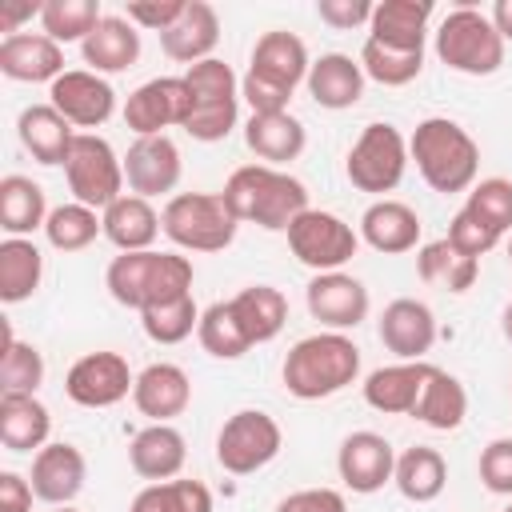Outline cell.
<instances>
[{"label":"cell","mask_w":512,"mask_h":512,"mask_svg":"<svg viewBox=\"0 0 512 512\" xmlns=\"http://www.w3.org/2000/svg\"><path fill=\"white\" fill-rule=\"evenodd\" d=\"M220 196L240 224H260L268 232H288V224L308 212V188L272 164L236 168Z\"/></svg>","instance_id":"6da1fadb"},{"label":"cell","mask_w":512,"mask_h":512,"mask_svg":"<svg viewBox=\"0 0 512 512\" xmlns=\"http://www.w3.org/2000/svg\"><path fill=\"white\" fill-rule=\"evenodd\" d=\"M408 156L416 160V172L432 192H468L480 172V144L468 128H460L448 116H428L416 124L408 140Z\"/></svg>","instance_id":"7a4b0ae2"},{"label":"cell","mask_w":512,"mask_h":512,"mask_svg":"<svg viewBox=\"0 0 512 512\" xmlns=\"http://www.w3.org/2000/svg\"><path fill=\"white\" fill-rule=\"evenodd\" d=\"M284 388L296 400H324L356 384L360 376V348L344 332H312L296 340L284 356Z\"/></svg>","instance_id":"3957f363"},{"label":"cell","mask_w":512,"mask_h":512,"mask_svg":"<svg viewBox=\"0 0 512 512\" xmlns=\"http://www.w3.org/2000/svg\"><path fill=\"white\" fill-rule=\"evenodd\" d=\"M164 236L184 252H224L236 240L240 220L220 192H176L160 212Z\"/></svg>","instance_id":"277c9868"},{"label":"cell","mask_w":512,"mask_h":512,"mask_svg":"<svg viewBox=\"0 0 512 512\" xmlns=\"http://www.w3.org/2000/svg\"><path fill=\"white\" fill-rule=\"evenodd\" d=\"M436 56L452 72L492 76L504 64V36L488 20V12L472 4H456L436 28Z\"/></svg>","instance_id":"5b68a950"},{"label":"cell","mask_w":512,"mask_h":512,"mask_svg":"<svg viewBox=\"0 0 512 512\" xmlns=\"http://www.w3.org/2000/svg\"><path fill=\"white\" fill-rule=\"evenodd\" d=\"M64 176H68V192L72 200L104 212L112 200L124 196V156H116V148L96 136V132H76L72 152L64 160Z\"/></svg>","instance_id":"8992f818"},{"label":"cell","mask_w":512,"mask_h":512,"mask_svg":"<svg viewBox=\"0 0 512 512\" xmlns=\"http://www.w3.org/2000/svg\"><path fill=\"white\" fill-rule=\"evenodd\" d=\"M408 160H412V156H408V140L400 136V128L376 120V124H368V128L356 136V144L348 148L344 172H348L352 188L372 192V196L384 200V192L400 188Z\"/></svg>","instance_id":"52a82bcc"},{"label":"cell","mask_w":512,"mask_h":512,"mask_svg":"<svg viewBox=\"0 0 512 512\" xmlns=\"http://www.w3.org/2000/svg\"><path fill=\"white\" fill-rule=\"evenodd\" d=\"M280 448H284V432L260 408L232 412L220 424V436H216V460L232 476H252L260 468H268L280 456Z\"/></svg>","instance_id":"ba28073f"},{"label":"cell","mask_w":512,"mask_h":512,"mask_svg":"<svg viewBox=\"0 0 512 512\" xmlns=\"http://www.w3.org/2000/svg\"><path fill=\"white\" fill-rule=\"evenodd\" d=\"M288 248L312 272H344V264L360 248V232L336 212L308 208L288 224Z\"/></svg>","instance_id":"9c48e42d"},{"label":"cell","mask_w":512,"mask_h":512,"mask_svg":"<svg viewBox=\"0 0 512 512\" xmlns=\"http://www.w3.org/2000/svg\"><path fill=\"white\" fill-rule=\"evenodd\" d=\"M192 116V92L184 76H156L124 100V124L136 136H164V128H184Z\"/></svg>","instance_id":"30bf717a"},{"label":"cell","mask_w":512,"mask_h":512,"mask_svg":"<svg viewBox=\"0 0 512 512\" xmlns=\"http://www.w3.org/2000/svg\"><path fill=\"white\" fill-rule=\"evenodd\" d=\"M136 376L120 352H88L64 376V396L80 408H112L132 396Z\"/></svg>","instance_id":"8fae6325"},{"label":"cell","mask_w":512,"mask_h":512,"mask_svg":"<svg viewBox=\"0 0 512 512\" xmlns=\"http://www.w3.org/2000/svg\"><path fill=\"white\" fill-rule=\"evenodd\" d=\"M48 104L72 124V128H100L116 112L112 84L92 68H68L48 88Z\"/></svg>","instance_id":"7c38bea8"},{"label":"cell","mask_w":512,"mask_h":512,"mask_svg":"<svg viewBox=\"0 0 512 512\" xmlns=\"http://www.w3.org/2000/svg\"><path fill=\"white\" fill-rule=\"evenodd\" d=\"M312 320H320L328 332H348L368 320V288L352 272H316L304 288Z\"/></svg>","instance_id":"4fadbf2b"},{"label":"cell","mask_w":512,"mask_h":512,"mask_svg":"<svg viewBox=\"0 0 512 512\" xmlns=\"http://www.w3.org/2000/svg\"><path fill=\"white\" fill-rule=\"evenodd\" d=\"M180 148L176 140L164 132V136H136L132 148L124 152V180H128V192L132 196H168L176 184H180Z\"/></svg>","instance_id":"5bb4252c"},{"label":"cell","mask_w":512,"mask_h":512,"mask_svg":"<svg viewBox=\"0 0 512 512\" xmlns=\"http://www.w3.org/2000/svg\"><path fill=\"white\" fill-rule=\"evenodd\" d=\"M336 472L344 480V488L360 492V496H372L380 492L392 472H396V448L380 436V432H348L340 440V452H336Z\"/></svg>","instance_id":"9a60e30c"},{"label":"cell","mask_w":512,"mask_h":512,"mask_svg":"<svg viewBox=\"0 0 512 512\" xmlns=\"http://www.w3.org/2000/svg\"><path fill=\"white\" fill-rule=\"evenodd\" d=\"M84 476H88V464H84V452L76 448V444H64V440H48L36 456H32V476H28V484H32V492H36V500H44V504H72L76 496H80V488H84Z\"/></svg>","instance_id":"2e32d148"},{"label":"cell","mask_w":512,"mask_h":512,"mask_svg":"<svg viewBox=\"0 0 512 512\" xmlns=\"http://www.w3.org/2000/svg\"><path fill=\"white\" fill-rule=\"evenodd\" d=\"M380 344L400 360H424L436 344V316L424 300L400 296L380 312Z\"/></svg>","instance_id":"e0dca14e"},{"label":"cell","mask_w":512,"mask_h":512,"mask_svg":"<svg viewBox=\"0 0 512 512\" xmlns=\"http://www.w3.org/2000/svg\"><path fill=\"white\" fill-rule=\"evenodd\" d=\"M0 72L8 80H20V84H44V80L52 84L68 72L64 68V48L44 32L4 36L0 40Z\"/></svg>","instance_id":"ac0fdd59"},{"label":"cell","mask_w":512,"mask_h":512,"mask_svg":"<svg viewBox=\"0 0 512 512\" xmlns=\"http://www.w3.org/2000/svg\"><path fill=\"white\" fill-rule=\"evenodd\" d=\"M132 404L140 408V416H148L152 424H172L188 404H192V380L180 364H148L140 376H136V388H132Z\"/></svg>","instance_id":"d6986e66"},{"label":"cell","mask_w":512,"mask_h":512,"mask_svg":"<svg viewBox=\"0 0 512 512\" xmlns=\"http://www.w3.org/2000/svg\"><path fill=\"white\" fill-rule=\"evenodd\" d=\"M360 240L384 256L412 252L420 244V216L404 200H392V196L372 200L360 216Z\"/></svg>","instance_id":"ffe728a7"},{"label":"cell","mask_w":512,"mask_h":512,"mask_svg":"<svg viewBox=\"0 0 512 512\" xmlns=\"http://www.w3.org/2000/svg\"><path fill=\"white\" fill-rule=\"evenodd\" d=\"M428 372H432L428 360H400V364L376 368L364 380V404L384 412V416H412Z\"/></svg>","instance_id":"44dd1931"},{"label":"cell","mask_w":512,"mask_h":512,"mask_svg":"<svg viewBox=\"0 0 512 512\" xmlns=\"http://www.w3.org/2000/svg\"><path fill=\"white\" fill-rule=\"evenodd\" d=\"M184 460H188V444H184L180 428H172V424H148L128 444L132 472L144 476V480H152V484L176 480L180 468H184Z\"/></svg>","instance_id":"7402d4cb"},{"label":"cell","mask_w":512,"mask_h":512,"mask_svg":"<svg viewBox=\"0 0 512 512\" xmlns=\"http://www.w3.org/2000/svg\"><path fill=\"white\" fill-rule=\"evenodd\" d=\"M428 20H432V0H380L368 20V40L404 52H424Z\"/></svg>","instance_id":"603a6c76"},{"label":"cell","mask_w":512,"mask_h":512,"mask_svg":"<svg viewBox=\"0 0 512 512\" xmlns=\"http://www.w3.org/2000/svg\"><path fill=\"white\" fill-rule=\"evenodd\" d=\"M220 44V16L212 4L204 0H188L184 16L160 32V48L168 60H180V64H200V60H212V48Z\"/></svg>","instance_id":"cb8c5ba5"},{"label":"cell","mask_w":512,"mask_h":512,"mask_svg":"<svg viewBox=\"0 0 512 512\" xmlns=\"http://www.w3.org/2000/svg\"><path fill=\"white\" fill-rule=\"evenodd\" d=\"M364 80H368V76H364L360 60H352V56H344V52H324L320 60H312L304 84H308V96H312L320 108L344 112V108L360 104Z\"/></svg>","instance_id":"d4e9b609"},{"label":"cell","mask_w":512,"mask_h":512,"mask_svg":"<svg viewBox=\"0 0 512 512\" xmlns=\"http://www.w3.org/2000/svg\"><path fill=\"white\" fill-rule=\"evenodd\" d=\"M308 68H312V60H308L304 40H300L296 32H284V28L264 32V36L256 40L252 64H248V72L264 76V80H276V84H284L288 92H296V84L308 80Z\"/></svg>","instance_id":"484cf974"},{"label":"cell","mask_w":512,"mask_h":512,"mask_svg":"<svg viewBox=\"0 0 512 512\" xmlns=\"http://www.w3.org/2000/svg\"><path fill=\"white\" fill-rule=\"evenodd\" d=\"M100 220H104V236H108L120 252H148V248L156 244V236L164 232L160 212L152 208V200L132 196V192H124L120 200H112V204L100 212Z\"/></svg>","instance_id":"4316f807"},{"label":"cell","mask_w":512,"mask_h":512,"mask_svg":"<svg viewBox=\"0 0 512 512\" xmlns=\"http://www.w3.org/2000/svg\"><path fill=\"white\" fill-rule=\"evenodd\" d=\"M16 136L24 144V152H32V160L40 164H64L76 140V128L52 108V104H28L16 120Z\"/></svg>","instance_id":"83f0119b"},{"label":"cell","mask_w":512,"mask_h":512,"mask_svg":"<svg viewBox=\"0 0 512 512\" xmlns=\"http://www.w3.org/2000/svg\"><path fill=\"white\" fill-rule=\"evenodd\" d=\"M80 56L92 72H124L140 60V28L128 16H104L92 36L80 44Z\"/></svg>","instance_id":"f1b7e54d"},{"label":"cell","mask_w":512,"mask_h":512,"mask_svg":"<svg viewBox=\"0 0 512 512\" xmlns=\"http://www.w3.org/2000/svg\"><path fill=\"white\" fill-rule=\"evenodd\" d=\"M52 432V412L36 396L0 392V444L8 452H40Z\"/></svg>","instance_id":"f546056e"},{"label":"cell","mask_w":512,"mask_h":512,"mask_svg":"<svg viewBox=\"0 0 512 512\" xmlns=\"http://www.w3.org/2000/svg\"><path fill=\"white\" fill-rule=\"evenodd\" d=\"M244 144L272 168L296 160L308 144V132L304 124L292 116V112H272V116H248L244 124Z\"/></svg>","instance_id":"4dcf8cb0"},{"label":"cell","mask_w":512,"mask_h":512,"mask_svg":"<svg viewBox=\"0 0 512 512\" xmlns=\"http://www.w3.org/2000/svg\"><path fill=\"white\" fill-rule=\"evenodd\" d=\"M464 416H468V392H464V384L452 372H444V368L432 364V372H428V380L420 388V400L412 408V420H420V424H428L436 432H456L464 424Z\"/></svg>","instance_id":"1f68e13d"},{"label":"cell","mask_w":512,"mask_h":512,"mask_svg":"<svg viewBox=\"0 0 512 512\" xmlns=\"http://www.w3.org/2000/svg\"><path fill=\"white\" fill-rule=\"evenodd\" d=\"M232 312L252 344H268L288 324V296L272 284H248L232 296Z\"/></svg>","instance_id":"d6a6232c"},{"label":"cell","mask_w":512,"mask_h":512,"mask_svg":"<svg viewBox=\"0 0 512 512\" xmlns=\"http://www.w3.org/2000/svg\"><path fill=\"white\" fill-rule=\"evenodd\" d=\"M392 484L400 488L404 500L412 504H432L444 484H448V464L436 448L428 444H416V448H404L396 456V472H392Z\"/></svg>","instance_id":"836d02e7"},{"label":"cell","mask_w":512,"mask_h":512,"mask_svg":"<svg viewBox=\"0 0 512 512\" xmlns=\"http://www.w3.org/2000/svg\"><path fill=\"white\" fill-rule=\"evenodd\" d=\"M48 200L44 188L32 176H4L0 180V228L8 236H32L48 220Z\"/></svg>","instance_id":"e575fe53"},{"label":"cell","mask_w":512,"mask_h":512,"mask_svg":"<svg viewBox=\"0 0 512 512\" xmlns=\"http://www.w3.org/2000/svg\"><path fill=\"white\" fill-rule=\"evenodd\" d=\"M44 280V252L28 236L0 240V300L20 304L28 300Z\"/></svg>","instance_id":"d590c367"},{"label":"cell","mask_w":512,"mask_h":512,"mask_svg":"<svg viewBox=\"0 0 512 512\" xmlns=\"http://www.w3.org/2000/svg\"><path fill=\"white\" fill-rule=\"evenodd\" d=\"M416 272L424 284H440L448 292H468L480 276V260L456 252L448 240H428L416 252Z\"/></svg>","instance_id":"8d00e7d4"},{"label":"cell","mask_w":512,"mask_h":512,"mask_svg":"<svg viewBox=\"0 0 512 512\" xmlns=\"http://www.w3.org/2000/svg\"><path fill=\"white\" fill-rule=\"evenodd\" d=\"M44 236L56 252H80L88 248L96 236H104V220L96 208L80 204V200H68V204H56L44 220Z\"/></svg>","instance_id":"74e56055"},{"label":"cell","mask_w":512,"mask_h":512,"mask_svg":"<svg viewBox=\"0 0 512 512\" xmlns=\"http://www.w3.org/2000/svg\"><path fill=\"white\" fill-rule=\"evenodd\" d=\"M196 340H200V348H204L208 356H216V360H240V356L252 348L248 332L240 328V320H236V312H232V300H216V304H208V308L200 312Z\"/></svg>","instance_id":"f35d334b"},{"label":"cell","mask_w":512,"mask_h":512,"mask_svg":"<svg viewBox=\"0 0 512 512\" xmlns=\"http://www.w3.org/2000/svg\"><path fill=\"white\" fill-rule=\"evenodd\" d=\"M128 512H212V492L200 480H160L132 496Z\"/></svg>","instance_id":"ab89813d"},{"label":"cell","mask_w":512,"mask_h":512,"mask_svg":"<svg viewBox=\"0 0 512 512\" xmlns=\"http://www.w3.org/2000/svg\"><path fill=\"white\" fill-rule=\"evenodd\" d=\"M140 328L152 344H180L188 340L196 328H200V308L188 296H176V300H164V304H152L140 312Z\"/></svg>","instance_id":"60d3db41"},{"label":"cell","mask_w":512,"mask_h":512,"mask_svg":"<svg viewBox=\"0 0 512 512\" xmlns=\"http://www.w3.org/2000/svg\"><path fill=\"white\" fill-rule=\"evenodd\" d=\"M100 20H104V12L96 0H48L40 12L44 36H52L56 44H72V40L84 44Z\"/></svg>","instance_id":"b9f144b4"},{"label":"cell","mask_w":512,"mask_h":512,"mask_svg":"<svg viewBox=\"0 0 512 512\" xmlns=\"http://www.w3.org/2000/svg\"><path fill=\"white\" fill-rule=\"evenodd\" d=\"M360 68L368 80L384 84V88H404L420 76L424 68V52H404V48H388L376 40H364L360 48Z\"/></svg>","instance_id":"7bdbcfd3"},{"label":"cell","mask_w":512,"mask_h":512,"mask_svg":"<svg viewBox=\"0 0 512 512\" xmlns=\"http://www.w3.org/2000/svg\"><path fill=\"white\" fill-rule=\"evenodd\" d=\"M44 384V356L36 344L16 340L12 332H4V352H0V392H20V396H36V388Z\"/></svg>","instance_id":"ee69618b"},{"label":"cell","mask_w":512,"mask_h":512,"mask_svg":"<svg viewBox=\"0 0 512 512\" xmlns=\"http://www.w3.org/2000/svg\"><path fill=\"white\" fill-rule=\"evenodd\" d=\"M148 268H152V248L148 252H120L112 256L108 272H104V284H108V296L124 308H144V292H148Z\"/></svg>","instance_id":"f6af8a7d"},{"label":"cell","mask_w":512,"mask_h":512,"mask_svg":"<svg viewBox=\"0 0 512 512\" xmlns=\"http://www.w3.org/2000/svg\"><path fill=\"white\" fill-rule=\"evenodd\" d=\"M464 212H472L480 224H488L496 236H504L512 228V180L504 176H488L480 184L468 188Z\"/></svg>","instance_id":"bcb514c9"},{"label":"cell","mask_w":512,"mask_h":512,"mask_svg":"<svg viewBox=\"0 0 512 512\" xmlns=\"http://www.w3.org/2000/svg\"><path fill=\"white\" fill-rule=\"evenodd\" d=\"M456 252H464V256H472V260H480L484 252H492L496 244H500V236L488 228V224H480L472 212H456L452 220H448V236H444Z\"/></svg>","instance_id":"7dc6e473"},{"label":"cell","mask_w":512,"mask_h":512,"mask_svg":"<svg viewBox=\"0 0 512 512\" xmlns=\"http://www.w3.org/2000/svg\"><path fill=\"white\" fill-rule=\"evenodd\" d=\"M480 484L512 500V436H496L480 452Z\"/></svg>","instance_id":"c3c4849f"},{"label":"cell","mask_w":512,"mask_h":512,"mask_svg":"<svg viewBox=\"0 0 512 512\" xmlns=\"http://www.w3.org/2000/svg\"><path fill=\"white\" fill-rule=\"evenodd\" d=\"M240 100L252 108V116H272V112H288L292 92H288L284 84H276V80H264V76H256V72H244V80H240Z\"/></svg>","instance_id":"681fc988"},{"label":"cell","mask_w":512,"mask_h":512,"mask_svg":"<svg viewBox=\"0 0 512 512\" xmlns=\"http://www.w3.org/2000/svg\"><path fill=\"white\" fill-rule=\"evenodd\" d=\"M188 0H136L124 8V16L136 24V28H148V32H168L180 16H184Z\"/></svg>","instance_id":"f907efd6"},{"label":"cell","mask_w":512,"mask_h":512,"mask_svg":"<svg viewBox=\"0 0 512 512\" xmlns=\"http://www.w3.org/2000/svg\"><path fill=\"white\" fill-rule=\"evenodd\" d=\"M372 8H376V4H368V0H320V4H316V16H320L328 28L352 32V28H360V24L372 20Z\"/></svg>","instance_id":"816d5d0a"},{"label":"cell","mask_w":512,"mask_h":512,"mask_svg":"<svg viewBox=\"0 0 512 512\" xmlns=\"http://www.w3.org/2000/svg\"><path fill=\"white\" fill-rule=\"evenodd\" d=\"M276 512H348L344 492L336 488H300L276 504Z\"/></svg>","instance_id":"f5cc1de1"},{"label":"cell","mask_w":512,"mask_h":512,"mask_svg":"<svg viewBox=\"0 0 512 512\" xmlns=\"http://www.w3.org/2000/svg\"><path fill=\"white\" fill-rule=\"evenodd\" d=\"M32 484L20 472H0V512H32Z\"/></svg>","instance_id":"db71d44e"},{"label":"cell","mask_w":512,"mask_h":512,"mask_svg":"<svg viewBox=\"0 0 512 512\" xmlns=\"http://www.w3.org/2000/svg\"><path fill=\"white\" fill-rule=\"evenodd\" d=\"M40 12H44V4H4L0 8V32L4 36H20V24L40 16Z\"/></svg>","instance_id":"11a10c76"},{"label":"cell","mask_w":512,"mask_h":512,"mask_svg":"<svg viewBox=\"0 0 512 512\" xmlns=\"http://www.w3.org/2000/svg\"><path fill=\"white\" fill-rule=\"evenodd\" d=\"M488 20L496 24V32H500L504 40H512V0H496L492 12H488Z\"/></svg>","instance_id":"9f6ffc18"},{"label":"cell","mask_w":512,"mask_h":512,"mask_svg":"<svg viewBox=\"0 0 512 512\" xmlns=\"http://www.w3.org/2000/svg\"><path fill=\"white\" fill-rule=\"evenodd\" d=\"M500 328H504V336L512 340V300H508V308H504V316H500Z\"/></svg>","instance_id":"6f0895ef"},{"label":"cell","mask_w":512,"mask_h":512,"mask_svg":"<svg viewBox=\"0 0 512 512\" xmlns=\"http://www.w3.org/2000/svg\"><path fill=\"white\" fill-rule=\"evenodd\" d=\"M52 512H80V508H72V504H60V508H52Z\"/></svg>","instance_id":"680465c9"},{"label":"cell","mask_w":512,"mask_h":512,"mask_svg":"<svg viewBox=\"0 0 512 512\" xmlns=\"http://www.w3.org/2000/svg\"><path fill=\"white\" fill-rule=\"evenodd\" d=\"M508 260H512V240H508Z\"/></svg>","instance_id":"91938a15"},{"label":"cell","mask_w":512,"mask_h":512,"mask_svg":"<svg viewBox=\"0 0 512 512\" xmlns=\"http://www.w3.org/2000/svg\"><path fill=\"white\" fill-rule=\"evenodd\" d=\"M504 512H512V500H508V508H504Z\"/></svg>","instance_id":"94428289"}]
</instances>
